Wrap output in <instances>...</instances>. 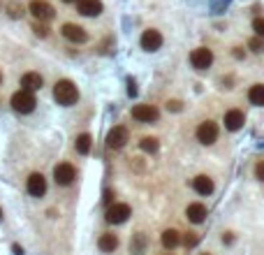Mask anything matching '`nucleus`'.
<instances>
[{"instance_id": "nucleus-1", "label": "nucleus", "mask_w": 264, "mask_h": 255, "mask_svg": "<svg viewBox=\"0 0 264 255\" xmlns=\"http://www.w3.org/2000/svg\"><path fill=\"white\" fill-rule=\"evenodd\" d=\"M54 100L58 104H63V107H72V104L79 100V88L70 79L56 81V86H54Z\"/></svg>"}, {"instance_id": "nucleus-2", "label": "nucleus", "mask_w": 264, "mask_h": 255, "mask_svg": "<svg viewBox=\"0 0 264 255\" xmlns=\"http://www.w3.org/2000/svg\"><path fill=\"white\" fill-rule=\"evenodd\" d=\"M10 104H12V109L17 111V114H30V111L35 109V104H37V100H35V95L30 91H17L12 95V100H10Z\"/></svg>"}, {"instance_id": "nucleus-3", "label": "nucleus", "mask_w": 264, "mask_h": 255, "mask_svg": "<svg viewBox=\"0 0 264 255\" xmlns=\"http://www.w3.org/2000/svg\"><path fill=\"white\" fill-rule=\"evenodd\" d=\"M130 216H132L130 204L116 202V204H111V207L107 209V213H104V220H107L109 225H120V223H125Z\"/></svg>"}, {"instance_id": "nucleus-4", "label": "nucleus", "mask_w": 264, "mask_h": 255, "mask_svg": "<svg viewBox=\"0 0 264 255\" xmlns=\"http://www.w3.org/2000/svg\"><path fill=\"white\" fill-rule=\"evenodd\" d=\"M28 12L33 14V17L40 21V24H44V21H51V19L56 17L54 12V7L49 5L47 0H30V5H28Z\"/></svg>"}, {"instance_id": "nucleus-5", "label": "nucleus", "mask_w": 264, "mask_h": 255, "mask_svg": "<svg viewBox=\"0 0 264 255\" xmlns=\"http://www.w3.org/2000/svg\"><path fill=\"white\" fill-rule=\"evenodd\" d=\"M130 114H132V118L139 123H156L158 118H160V111H158V107H153V104H135Z\"/></svg>"}, {"instance_id": "nucleus-6", "label": "nucleus", "mask_w": 264, "mask_h": 255, "mask_svg": "<svg viewBox=\"0 0 264 255\" xmlns=\"http://www.w3.org/2000/svg\"><path fill=\"white\" fill-rule=\"evenodd\" d=\"M127 140H130L127 128L125 125H114L107 135V146L109 149H114V151H118V149H123V146L127 144Z\"/></svg>"}, {"instance_id": "nucleus-7", "label": "nucleus", "mask_w": 264, "mask_h": 255, "mask_svg": "<svg viewBox=\"0 0 264 255\" xmlns=\"http://www.w3.org/2000/svg\"><path fill=\"white\" fill-rule=\"evenodd\" d=\"M74 179H77V170H74V165L58 163L54 167V181L58 183V186H70Z\"/></svg>"}, {"instance_id": "nucleus-8", "label": "nucleus", "mask_w": 264, "mask_h": 255, "mask_svg": "<svg viewBox=\"0 0 264 255\" xmlns=\"http://www.w3.org/2000/svg\"><path fill=\"white\" fill-rule=\"evenodd\" d=\"M211 63H213V51L206 47H199L190 54V65L195 70H209Z\"/></svg>"}, {"instance_id": "nucleus-9", "label": "nucleus", "mask_w": 264, "mask_h": 255, "mask_svg": "<svg viewBox=\"0 0 264 255\" xmlns=\"http://www.w3.org/2000/svg\"><path fill=\"white\" fill-rule=\"evenodd\" d=\"M218 140V123L213 121H204L197 125V142L204 146H211Z\"/></svg>"}, {"instance_id": "nucleus-10", "label": "nucleus", "mask_w": 264, "mask_h": 255, "mask_svg": "<svg viewBox=\"0 0 264 255\" xmlns=\"http://www.w3.org/2000/svg\"><path fill=\"white\" fill-rule=\"evenodd\" d=\"M26 188H28V193L33 195V197H42V195L47 193V179H44V174L33 172V174L28 176V181H26Z\"/></svg>"}, {"instance_id": "nucleus-11", "label": "nucleus", "mask_w": 264, "mask_h": 255, "mask_svg": "<svg viewBox=\"0 0 264 255\" xmlns=\"http://www.w3.org/2000/svg\"><path fill=\"white\" fill-rule=\"evenodd\" d=\"M60 33H63L65 40H70V42H74V44H84L86 40H88V33L77 24H65L63 28H60Z\"/></svg>"}, {"instance_id": "nucleus-12", "label": "nucleus", "mask_w": 264, "mask_h": 255, "mask_svg": "<svg viewBox=\"0 0 264 255\" xmlns=\"http://www.w3.org/2000/svg\"><path fill=\"white\" fill-rule=\"evenodd\" d=\"M142 49L144 51H158V49L162 47V35L160 31H156V28H149V31L142 33Z\"/></svg>"}, {"instance_id": "nucleus-13", "label": "nucleus", "mask_w": 264, "mask_h": 255, "mask_svg": "<svg viewBox=\"0 0 264 255\" xmlns=\"http://www.w3.org/2000/svg\"><path fill=\"white\" fill-rule=\"evenodd\" d=\"M77 10L84 17H100L104 7L100 0H77Z\"/></svg>"}, {"instance_id": "nucleus-14", "label": "nucleus", "mask_w": 264, "mask_h": 255, "mask_svg": "<svg viewBox=\"0 0 264 255\" xmlns=\"http://www.w3.org/2000/svg\"><path fill=\"white\" fill-rule=\"evenodd\" d=\"M225 128H227L229 133H236V130H241L243 128V123H246V116H243V111L241 109H229L227 114H225Z\"/></svg>"}, {"instance_id": "nucleus-15", "label": "nucleus", "mask_w": 264, "mask_h": 255, "mask_svg": "<svg viewBox=\"0 0 264 255\" xmlns=\"http://www.w3.org/2000/svg\"><path fill=\"white\" fill-rule=\"evenodd\" d=\"M42 86H44V79L40 72H26L24 77H21V88H24V91L35 93V91H40Z\"/></svg>"}, {"instance_id": "nucleus-16", "label": "nucleus", "mask_w": 264, "mask_h": 255, "mask_svg": "<svg viewBox=\"0 0 264 255\" xmlns=\"http://www.w3.org/2000/svg\"><path fill=\"white\" fill-rule=\"evenodd\" d=\"M206 207L202 204V202H192V204H188V209H186V216H188V220L190 223H195V225H199V223H204L206 220Z\"/></svg>"}, {"instance_id": "nucleus-17", "label": "nucleus", "mask_w": 264, "mask_h": 255, "mask_svg": "<svg viewBox=\"0 0 264 255\" xmlns=\"http://www.w3.org/2000/svg\"><path fill=\"white\" fill-rule=\"evenodd\" d=\"M192 188H195V193H199V195H211L216 186H213V179H211V176L199 174V176L192 179Z\"/></svg>"}, {"instance_id": "nucleus-18", "label": "nucleus", "mask_w": 264, "mask_h": 255, "mask_svg": "<svg viewBox=\"0 0 264 255\" xmlns=\"http://www.w3.org/2000/svg\"><path fill=\"white\" fill-rule=\"evenodd\" d=\"M146 248H149V237H146L144 232H137V234H132V241H130V253L135 255H144Z\"/></svg>"}, {"instance_id": "nucleus-19", "label": "nucleus", "mask_w": 264, "mask_h": 255, "mask_svg": "<svg viewBox=\"0 0 264 255\" xmlns=\"http://www.w3.org/2000/svg\"><path fill=\"white\" fill-rule=\"evenodd\" d=\"M160 241H162V246H165L167 250H174L176 246L181 243L179 230H172V227H169V230H165V232H162V237H160Z\"/></svg>"}, {"instance_id": "nucleus-20", "label": "nucleus", "mask_w": 264, "mask_h": 255, "mask_svg": "<svg viewBox=\"0 0 264 255\" xmlns=\"http://www.w3.org/2000/svg\"><path fill=\"white\" fill-rule=\"evenodd\" d=\"M97 246H100V250L102 253H114L116 248H118V237L116 234H102V237L97 239Z\"/></svg>"}, {"instance_id": "nucleus-21", "label": "nucleus", "mask_w": 264, "mask_h": 255, "mask_svg": "<svg viewBox=\"0 0 264 255\" xmlns=\"http://www.w3.org/2000/svg\"><path fill=\"white\" fill-rule=\"evenodd\" d=\"M248 102L255 107H264V84H255L248 91Z\"/></svg>"}, {"instance_id": "nucleus-22", "label": "nucleus", "mask_w": 264, "mask_h": 255, "mask_svg": "<svg viewBox=\"0 0 264 255\" xmlns=\"http://www.w3.org/2000/svg\"><path fill=\"white\" fill-rule=\"evenodd\" d=\"M90 146H93V137H90L88 133H81L74 140V149H77V153H81V156H86V153L90 151Z\"/></svg>"}, {"instance_id": "nucleus-23", "label": "nucleus", "mask_w": 264, "mask_h": 255, "mask_svg": "<svg viewBox=\"0 0 264 255\" xmlns=\"http://www.w3.org/2000/svg\"><path fill=\"white\" fill-rule=\"evenodd\" d=\"M139 146H142V151H144V153H158L160 142H158L156 137H144V140L139 142Z\"/></svg>"}, {"instance_id": "nucleus-24", "label": "nucleus", "mask_w": 264, "mask_h": 255, "mask_svg": "<svg viewBox=\"0 0 264 255\" xmlns=\"http://www.w3.org/2000/svg\"><path fill=\"white\" fill-rule=\"evenodd\" d=\"M248 49H250L252 54H264V40L262 37H250V40H248Z\"/></svg>"}, {"instance_id": "nucleus-25", "label": "nucleus", "mask_w": 264, "mask_h": 255, "mask_svg": "<svg viewBox=\"0 0 264 255\" xmlns=\"http://www.w3.org/2000/svg\"><path fill=\"white\" fill-rule=\"evenodd\" d=\"M183 243H186V248H195L199 243V237L195 234V232H188L186 237H183Z\"/></svg>"}, {"instance_id": "nucleus-26", "label": "nucleus", "mask_w": 264, "mask_h": 255, "mask_svg": "<svg viewBox=\"0 0 264 255\" xmlns=\"http://www.w3.org/2000/svg\"><path fill=\"white\" fill-rule=\"evenodd\" d=\"M252 31H255V35L257 37H262L264 40V19L262 17H257L255 21H252Z\"/></svg>"}, {"instance_id": "nucleus-27", "label": "nucleus", "mask_w": 264, "mask_h": 255, "mask_svg": "<svg viewBox=\"0 0 264 255\" xmlns=\"http://www.w3.org/2000/svg\"><path fill=\"white\" fill-rule=\"evenodd\" d=\"M7 10H10V17H12V19L24 17V12H26L24 7H19V5H10V7H7Z\"/></svg>"}, {"instance_id": "nucleus-28", "label": "nucleus", "mask_w": 264, "mask_h": 255, "mask_svg": "<svg viewBox=\"0 0 264 255\" xmlns=\"http://www.w3.org/2000/svg\"><path fill=\"white\" fill-rule=\"evenodd\" d=\"M33 31H35L37 37H47L49 35V28L44 24H35V26H33Z\"/></svg>"}, {"instance_id": "nucleus-29", "label": "nucleus", "mask_w": 264, "mask_h": 255, "mask_svg": "<svg viewBox=\"0 0 264 255\" xmlns=\"http://www.w3.org/2000/svg\"><path fill=\"white\" fill-rule=\"evenodd\" d=\"M255 179L264 181V160H259V163L255 165Z\"/></svg>"}, {"instance_id": "nucleus-30", "label": "nucleus", "mask_w": 264, "mask_h": 255, "mask_svg": "<svg viewBox=\"0 0 264 255\" xmlns=\"http://www.w3.org/2000/svg\"><path fill=\"white\" fill-rule=\"evenodd\" d=\"M232 56H234L236 61H243V58H246V51H243V49H241V47H234V51H232Z\"/></svg>"}, {"instance_id": "nucleus-31", "label": "nucleus", "mask_w": 264, "mask_h": 255, "mask_svg": "<svg viewBox=\"0 0 264 255\" xmlns=\"http://www.w3.org/2000/svg\"><path fill=\"white\" fill-rule=\"evenodd\" d=\"M167 109H172V111H181V102H179V100H169V102H167Z\"/></svg>"}, {"instance_id": "nucleus-32", "label": "nucleus", "mask_w": 264, "mask_h": 255, "mask_svg": "<svg viewBox=\"0 0 264 255\" xmlns=\"http://www.w3.org/2000/svg\"><path fill=\"white\" fill-rule=\"evenodd\" d=\"M127 95H137V84L132 79H127Z\"/></svg>"}, {"instance_id": "nucleus-33", "label": "nucleus", "mask_w": 264, "mask_h": 255, "mask_svg": "<svg viewBox=\"0 0 264 255\" xmlns=\"http://www.w3.org/2000/svg\"><path fill=\"white\" fill-rule=\"evenodd\" d=\"M111 200H114V193H111V190H104V197H102V202H104V204H109V207H111Z\"/></svg>"}, {"instance_id": "nucleus-34", "label": "nucleus", "mask_w": 264, "mask_h": 255, "mask_svg": "<svg viewBox=\"0 0 264 255\" xmlns=\"http://www.w3.org/2000/svg\"><path fill=\"white\" fill-rule=\"evenodd\" d=\"M222 243H234V234H232V232H225V234H222Z\"/></svg>"}, {"instance_id": "nucleus-35", "label": "nucleus", "mask_w": 264, "mask_h": 255, "mask_svg": "<svg viewBox=\"0 0 264 255\" xmlns=\"http://www.w3.org/2000/svg\"><path fill=\"white\" fill-rule=\"evenodd\" d=\"M12 250H14V255H21L24 250H21V246H12Z\"/></svg>"}, {"instance_id": "nucleus-36", "label": "nucleus", "mask_w": 264, "mask_h": 255, "mask_svg": "<svg viewBox=\"0 0 264 255\" xmlns=\"http://www.w3.org/2000/svg\"><path fill=\"white\" fill-rule=\"evenodd\" d=\"M63 3H77V0H63Z\"/></svg>"}, {"instance_id": "nucleus-37", "label": "nucleus", "mask_w": 264, "mask_h": 255, "mask_svg": "<svg viewBox=\"0 0 264 255\" xmlns=\"http://www.w3.org/2000/svg\"><path fill=\"white\" fill-rule=\"evenodd\" d=\"M0 84H3V72H0Z\"/></svg>"}, {"instance_id": "nucleus-38", "label": "nucleus", "mask_w": 264, "mask_h": 255, "mask_svg": "<svg viewBox=\"0 0 264 255\" xmlns=\"http://www.w3.org/2000/svg\"><path fill=\"white\" fill-rule=\"evenodd\" d=\"M0 218H3V209H0Z\"/></svg>"}, {"instance_id": "nucleus-39", "label": "nucleus", "mask_w": 264, "mask_h": 255, "mask_svg": "<svg viewBox=\"0 0 264 255\" xmlns=\"http://www.w3.org/2000/svg\"><path fill=\"white\" fill-rule=\"evenodd\" d=\"M202 255H211V253H202Z\"/></svg>"}]
</instances>
